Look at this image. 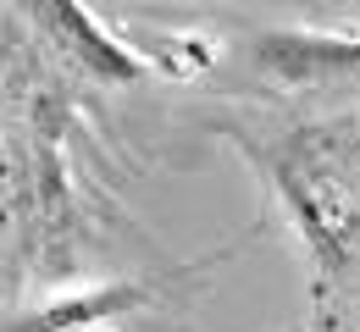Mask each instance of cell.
<instances>
[{"mask_svg":"<svg viewBox=\"0 0 360 332\" xmlns=\"http://www.w3.org/2000/svg\"><path fill=\"white\" fill-rule=\"evenodd\" d=\"M283 189L327 299L333 283H355L360 272V144H300V155L283 166Z\"/></svg>","mask_w":360,"mask_h":332,"instance_id":"obj_1","label":"cell"}]
</instances>
